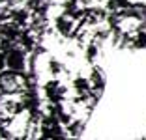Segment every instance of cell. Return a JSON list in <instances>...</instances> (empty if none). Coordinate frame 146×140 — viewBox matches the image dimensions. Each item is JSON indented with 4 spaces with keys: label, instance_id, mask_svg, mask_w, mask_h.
I'll list each match as a JSON object with an SVG mask.
<instances>
[{
    "label": "cell",
    "instance_id": "cell-1",
    "mask_svg": "<svg viewBox=\"0 0 146 140\" xmlns=\"http://www.w3.org/2000/svg\"><path fill=\"white\" fill-rule=\"evenodd\" d=\"M6 62H8V67L13 69V71H21L23 67H25V54H23L21 51H9L8 58H6Z\"/></svg>",
    "mask_w": 146,
    "mask_h": 140
}]
</instances>
